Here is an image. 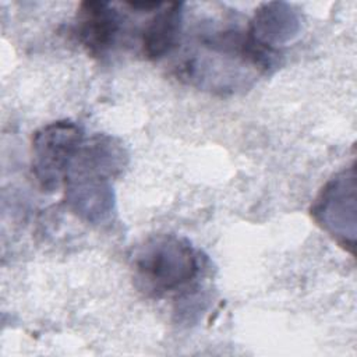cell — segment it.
Wrapping results in <instances>:
<instances>
[{"mask_svg": "<svg viewBox=\"0 0 357 357\" xmlns=\"http://www.w3.org/2000/svg\"><path fill=\"white\" fill-rule=\"evenodd\" d=\"M127 153L121 142L99 134L84 141L73 158L66 178V201L79 218L100 223L114 205L110 180L124 167Z\"/></svg>", "mask_w": 357, "mask_h": 357, "instance_id": "obj_1", "label": "cell"}, {"mask_svg": "<svg viewBox=\"0 0 357 357\" xmlns=\"http://www.w3.org/2000/svg\"><path fill=\"white\" fill-rule=\"evenodd\" d=\"M138 286L155 296L188 284L199 271L191 243L174 234H158L144 241L132 255Z\"/></svg>", "mask_w": 357, "mask_h": 357, "instance_id": "obj_2", "label": "cell"}, {"mask_svg": "<svg viewBox=\"0 0 357 357\" xmlns=\"http://www.w3.org/2000/svg\"><path fill=\"white\" fill-rule=\"evenodd\" d=\"M82 142L81 127L70 120L46 124L33 134L32 172L43 191H54L64 184L68 166Z\"/></svg>", "mask_w": 357, "mask_h": 357, "instance_id": "obj_3", "label": "cell"}, {"mask_svg": "<svg viewBox=\"0 0 357 357\" xmlns=\"http://www.w3.org/2000/svg\"><path fill=\"white\" fill-rule=\"evenodd\" d=\"M314 220L342 247L354 252L356 170L354 165L331 178L311 206Z\"/></svg>", "mask_w": 357, "mask_h": 357, "instance_id": "obj_4", "label": "cell"}, {"mask_svg": "<svg viewBox=\"0 0 357 357\" xmlns=\"http://www.w3.org/2000/svg\"><path fill=\"white\" fill-rule=\"evenodd\" d=\"M123 28V15L107 1H84L79 4L75 35L92 56L106 54L117 42Z\"/></svg>", "mask_w": 357, "mask_h": 357, "instance_id": "obj_5", "label": "cell"}, {"mask_svg": "<svg viewBox=\"0 0 357 357\" xmlns=\"http://www.w3.org/2000/svg\"><path fill=\"white\" fill-rule=\"evenodd\" d=\"M300 31V17L287 3L262 4L247 29L248 36L259 46L278 53V46L290 42Z\"/></svg>", "mask_w": 357, "mask_h": 357, "instance_id": "obj_6", "label": "cell"}, {"mask_svg": "<svg viewBox=\"0 0 357 357\" xmlns=\"http://www.w3.org/2000/svg\"><path fill=\"white\" fill-rule=\"evenodd\" d=\"M183 13V3H163L155 11V15L145 25L141 35V46L146 59L158 60L177 46Z\"/></svg>", "mask_w": 357, "mask_h": 357, "instance_id": "obj_7", "label": "cell"}]
</instances>
